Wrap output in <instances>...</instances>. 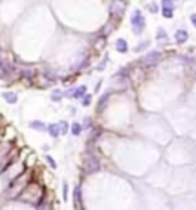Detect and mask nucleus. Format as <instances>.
<instances>
[{
    "mask_svg": "<svg viewBox=\"0 0 196 210\" xmlns=\"http://www.w3.org/2000/svg\"><path fill=\"white\" fill-rule=\"evenodd\" d=\"M132 26H134V33H136V35L142 33L144 26H146V21H144V16H142V12H141V11H134V14H132Z\"/></svg>",
    "mask_w": 196,
    "mask_h": 210,
    "instance_id": "f257e3e1",
    "label": "nucleus"
},
{
    "mask_svg": "<svg viewBox=\"0 0 196 210\" xmlns=\"http://www.w3.org/2000/svg\"><path fill=\"white\" fill-rule=\"evenodd\" d=\"M188 38H189V35H188L186 30H177L175 31V42H177V44H186Z\"/></svg>",
    "mask_w": 196,
    "mask_h": 210,
    "instance_id": "f03ea898",
    "label": "nucleus"
},
{
    "mask_svg": "<svg viewBox=\"0 0 196 210\" xmlns=\"http://www.w3.org/2000/svg\"><path fill=\"white\" fill-rule=\"evenodd\" d=\"M121 12H123V4H121L120 0H116V2L111 5V14H115V16H121Z\"/></svg>",
    "mask_w": 196,
    "mask_h": 210,
    "instance_id": "7ed1b4c3",
    "label": "nucleus"
},
{
    "mask_svg": "<svg viewBox=\"0 0 196 210\" xmlns=\"http://www.w3.org/2000/svg\"><path fill=\"white\" fill-rule=\"evenodd\" d=\"M116 50L118 52H127L128 50V45H127V40H125V38H118L116 40Z\"/></svg>",
    "mask_w": 196,
    "mask_h": 210,
    "instance_id": "20e7f679",
    "label": "nucleus"
},
{
    "mask_svg": "<svg viewBox=\"0 0 196 210\" xmlns=\"http://www.w3.org/2000/svg\"><path fill=\"white\" fill-rule=\"evenodd\" d=\"M158 57H160V52H151L149 56L146 57V63H147V64H151V63H156V61H158Z\"/></svg>",
    "mask_w": 196,
    "mask_h": 210,
    "instance_id": "39448f33",
    "label": "nucleus"
},
{
    "mask_svg": "<svg viewBox=\"0 0 196 210\" xmlns=\"http://www.w3.org/2000/svg\"><path fill=\"white\" fill-rule=\"evenodd\" d=\"M175 4H173V0H163L162 2V9H173Z\"/></svg>",
    "mask_w": 196,
    "mask_h": 210,
    "instance_id": "423d86ee",
    "label": "nucleus"
},
{
    "mask_svg": "<svg viewBox=\"0 0 196 210\" xmlns=\"http://www.w3.org/2000/svg\"><path fill=\"white\" fill-rule=\"evenodd\" d=\"M4 97L7 99L9 102H16V99H18V97H16V94H12V92H5Z\"/></svg>",
    "mask_w": 196,
    "mask_h": 210,
    "instance_id": "0eeeda50",
    "label": "nucleus"
},
{
    "mask_svg": "<svg viewBox=\"0 0 196 210\" xmlns=\"http://www.w3.org/2000/svg\"><path fill=\"white\" fill-rule=\"evenodd\" d=\"M162 14L165 16L167 19H170L173 16V9H162Z\"/></svg>",
    "mask_w": 196,
    "mask_h": 210,
    "instance_id": "6e6552de",
    "label": "nucleus"
},
{
    "mask_svg": "<svg viewBox=\"0 0 196 210\" xmlns=\"http://www.w3.org/2000/svg\"><path fill=\"white\" fill-rule=\"evenodd\" d=\"M147 45H149V42H142L141 45H137V47H136V50H137V52H139V50H144Z\"/></svg>",
    "mask_w": 196,
    "mask_h": 210,
    "instance_id": "1a4fd4ad",
    "label": "nucleus"
},
{
    "mask_svg": "<svg viewBox=\"0 0 196 210\" xmlns=\"http://www.w3.org/2000/svg\"><path fill=\"white\" fill-rule=\"evenodd\" d=\"M165 37H167L165 30H162V28H160V30H158V35H156V38H158V40H162V38H165Z\"/></svg>",
    "mask_w": 196,
    "mask_h": 210,
    "instance_id": "9d476101",
    "label": "nucleus"
},
{
    "mask_svg": "<svg viewBox=\"0 0 196 210\" xmlns=\"http://www.w3.org/2000/svg\"><path fill=\"white\" fill-rule=\"evenodd\" d=\"M149 11L151 12H158V5H156V4H151L149 5Z\"/></svg>",
    "mask_w": 196,
    "mask_h": 210,
    "instance_id": "9b49d317",
    "label": "nucleus"
},
{
    "mask_svg": "<svg viewBox=\"0 0 196 210\" xmlns=\"http://www.w3.org/2000/svg\"><path fill=\"white\" fill-rule=\"evenodd\" d=\"M73 132H75V134H78V132H80V127H78V125H73Z\"/></svg>",
    "mask_w": 196,
    "mask_h": 210,
    "instance_id": "f8f14e48",
    "label": "nucleus"
},
{
    "mask_svg": "<svg viewBox=\"0 0 196 210\" xmlns=\"http://www.w3.org/2000/svg\"><path fill=\"white\" fill-rule=\"evenodd\" d=\"M191 23L196 26V14H193V16H191Z\"/></svg>",
    "mask_w": 196,
    "mask_h": 210,
    "instance_id": "ddd939ff",
    "label": "nucleus"
},
{
    "mask_svg": "<svg viewBox=\"0 0 196 210\" xmlns=\"http://www.w3.org/2000/svg\"><path fill=\"white\" fill-rule=\"evenodd\" d=\"M82 102H83V104H89V102H90V97L87 96V97H85V101H82Z\"/></svg>",
    "mask_w": 196,
    "mask_h": 210,
    "instance_id": "4468645a",
    "label": "nucleus"
}]
</instances>
